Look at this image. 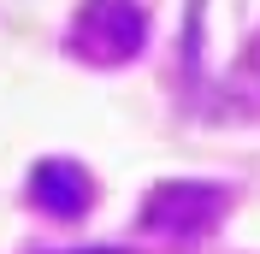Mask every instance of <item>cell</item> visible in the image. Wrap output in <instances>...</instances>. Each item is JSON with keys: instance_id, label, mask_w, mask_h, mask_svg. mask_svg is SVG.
Returning a JSON list of instances; mask_svg holds the SVG:
<instances>
[{"instance_id": "1", "label": "cell", "mask_w": 260, "mask_h": 254, "mask_svg": "<svg viewBox=\"0 0 260 254\" xmlns=\"http://www.w3.org/2000/svg\"><path fill=\"white\" fill-rule=\"evenodd\" d=\"M142 36H148V24L136 12V0H89L71 24V48L95 65H118L142 48Z\"/></svg>"}, {"instance_id": "2", "label": "cell", "mask_w": 260, "mask_h": 254, "mask_svg": "<svg viewBox=\"0 0 260 254\" xmlns=\"http://www.w3.org/2000/svg\"><path fill=\"white\" fill-rule=\"evenodd\" d=\"M219 207H225L219 189H207V183H183V189H160V201L148 207V225H154V231L195 237V231H207V225L219 219Z\"/></svg>"}, {"instance_id": "3", "label": "cell", "mask_w": 260, "mask_h": 254, "mask_svg": "<svg viewBox=\"0 0 260 254\" xmlns=\"http://www.w3.org/2000/svg\"><path fill=\"white\" fill-rule=\"evenodd\" d=\"M30 189H36V201L48 207L53 219H77L83 207H89V172L71 166V160H48Z\"/></svg>"}]
</instances>
